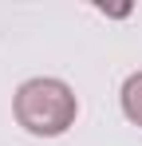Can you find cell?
<instances>
[{"mask_svg": "<svg viewBox=\"0 0 142 146\" xmlns=\"http://www.w3.org/2000/svg\"><path fill=\"white\" fill-rule=\"evenodd\" d=\"M75 95L59 79H28L16 91V122L32 134L55 138L75 122Z\"/></svg>", "mask_w": 142, "mask_h": 146, "instance_id": "6da1fadb", "label": "cell"}, {"mask_svg": "<svg viewBox=\"0 0 142 146\" xmlns=\"http://www.w3.org/2000/svg\"><path fill=\"white\" fill-rule=\"evenodd\" d=\"M122 111H126V119L138 122L142 126V71L130 75L126 83H122Z\"/></svg>", "mask_w": 142, "mask_h": 146, "instance_id": "7a4b0ae2", "label": "cell"}]
</instances>
